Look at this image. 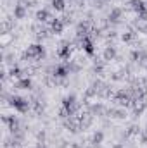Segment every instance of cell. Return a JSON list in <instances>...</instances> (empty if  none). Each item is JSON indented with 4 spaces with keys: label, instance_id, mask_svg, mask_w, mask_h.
Masks as SVG:
<instances>
[{
    "label": "cell",
    "instance_id": "cell-4",
    "mask_svg": "<svg viewBox=\"0 0 147 148\" xmlns=\"http://www.w3.org/2000/svg\"><path fill=\"white\" fill-rule=\"evenodd\" d=\"M24 14H26V9H24L23 5H17V7L14 9V16H16L17 19H23V17H24Z\"/></svg>",
    "mask_w": 147,
    "mask_h": 148
},
{
    "label": "cell",
    "instance_id": "cell-1",
    "mask_svg": "<svg viewBox=\"0 0 147 148\" xmlns=\"http://www.w3.org/2000/svg\"><path fill=\"white\" fill-rule=\"evenodd\" d=\"M12 107L16 109V110H19V112H26L28 110V102L24 100V98H21V97H14L12 98Z\"/></svg>",
    "mask_w": 147,
    "mask_h": 148
},
{
    "label": "cell",
    "instance_id": "cell-13",
    "mask_svg": "<svg viewBox=\"0 0 147 148\" xmlns=\"http://www.w3.org/2000/svg\"><path fill=\"white\" fill-rule=\"evenodd\" d=\"M92 110H94V112H102V107H101V105H94V107H92Z\"/></svg>",
    "mask_w": 147,
    "mask_h": 148
},
{
    "label": "cell",
    "instance_id": "cell-12",
    "mask_svg": "<svg viewBox=\"0 0 147 148\" xmlns=\"http://www.w3.org/2000/svg\"><path fill=\"white\" fill-rule=\"evenodd\" d=\"M132 38H133V35H132V33H126V35H123V40H125V41H130Z\"/></svg>",
    "mask_w": 147,
    "mask_h": 148
},
{
    "label": "cell",
    "instance_id": "cell-8",
    "mask_svg": "<svg viewBox=\"0 0 147 148\" xmlns=\"http://www.w3.org/2000/svg\"><path fill=\"white\" fill-rule=\"evenodd\" d=\"M102 138H104V134H102L101 131L95 133V134H94V140H92V145H97V147H99V143L102 141Z\"/></svg>",
    "mask_w": 147,
    "mask_h": 148
},
{
    "label": "cell",
    "instance_id": "cell-9",
    "mask_svg": "<svg viewBox=\"0 0 147 148\" xmlns=\"http://www.w3.org/2000/svg\"><path fill=\"white\" fill-rule=\"evenodd\" d=\"M17 86L23 88V90H28V88L31 86V81H30V79H21V81L17 83Z\"/></svg>",
    "mask_w": 147,
    "mask_h": 148
},
{
    "label": "cell",
    "instance_id": "cell-2",
    "mask_svg": "<svg viewBox=\"0 0 147 148\" xmlns=\"http://www.w3.org/2000/svg\"><path fill=\"white\" fill-rule=\"evenodd\" d=\"M42 53H43V48H42L40 45H33V47H30V50L26 52L28 57H40Z\"/></svg>",
    "mask_w": 147,
    "mask_h": 148
},
{
    "label": "cell",
    "instance_id": "cell-7",
    "mask_svg": "<svg viewBox=\"0 0 147 148\" xmlns=\"http://www.w3.org/2000/svg\"><path fill=\"white\" fill-rule=\"evenodd\" d=\"M68 74V69L64 67V66H57L55 67V76H59V77H64Z\"/></svg>",
    "mask_w": 147,
    "mask_h": 148
},
{
    "label": "cell",
    "instance_id": "cell-6",
    "mask_svg": "<svg viewBox=\"0 0 147 148\" xmlns=\"http://www.w3.org/2000/svg\"><path fill=\"white\" fill-rule=\"evenodd\" d=\"M119 16H121V9H112V12L109 14V19L116 23V21L119 19Z\"/></svg>",
    "mask_w": 147,
    "mask_h": 148
},
{
    "label": "cell",
    "instance_id": "cell-10",
    "mask_svg": "<svg viewBox=\"0 0 147 148\" xmlns=\"http://www.w3.org/2000/svg\"><path fill=\"white\" fill-rule=\"evenodd\" d=\"M52 7L57 9V10H62L64 9V0H52Z\"/></svg>",
    "mask_w": 147,
    "mask_h": 148
},
{
    "label": "cell",
    "instance_id": "cell-11",
    "mask_svg": "<svg viewBox=\"0 0 147 148\" xmlns=\"http://www.w3.org/2000/svg\"><path fill=\"white\" fill-rule=\"evenodd\" d=\"M37 17L40 21H47V19H49V12H47V10H38Z\"/></svg>",
    "mask_w": 147,
    "mask_h": 148
},
{
    "label": "cell",
    "instance_id": "cell-14",
    "mask_svg": "<svg viewBox=\"0 0 147 148\" xmlns=\"http://www.w3.org/2000/svg\"><path fill=\"white\" fill-rule=\"evenodd\" d=\"M114 148H123V147H121V145H116V147H114Z\"/></svg>",
    "mask_w": 147,
    "mask_h": 148
},
{
    "label": "cell",
    "instance_id": "cell-5",
    "mask_svg": "<svg viewBox=\"0 0 147 148\" xmlns=\"http://www.w3.org/2000/svg\"><path fill=\"white\" fill-rule=\"evenodd\" d=\"M114 55H116V50H114V47H107V48L104 50V59H106V60H111Z\"/></svg>",
    "mask_w": 147,
    "mask_h": 148
},
{
    "label": "cell",
    "instance_id": "cell-3",
    "mask_svg": "<svg viewBox=\"0 0 147 148\" xmlns=\"http://www.w3.org/2000/svg\"><path fill=\"white\" fill-rule=\"evenodd\" d=\"M62 28H64L62 21H59V19H54V21H52V31H55V33H61V31H62Z\"/></svg>",
    "mask_w": 147,
    "mask_h": 148
}]
</instances>
